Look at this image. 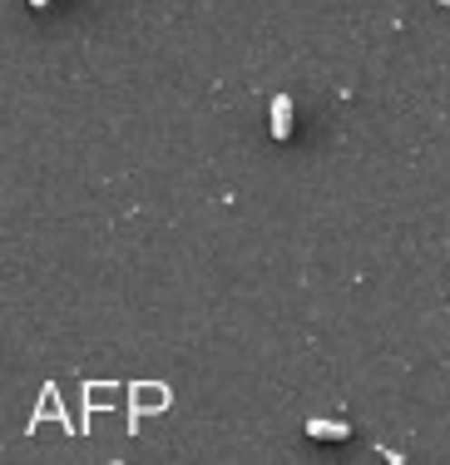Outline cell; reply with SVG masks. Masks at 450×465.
<instances>
[{
	"mask_svg": "<svg viewBox=\"0 0 450 465\" xmlns=\"http://www.w3.org/2000/svg\"><path fill=\"white\" fill-rule=\"evenodd\" d=\"M307 436H317V440H342V436H351V426H347V420H307Z\"/></svg>",
	"mask_w": 450,
	"mask_h": 465,
	"instance_id": "7a4b0ae2",
	"label": "cell"
},
{
	"mask_svg": "<svg viewBox=\"0 0 450 465\" xmlns=\"http://www.w3.org/2000/svg\"><path fill=\"white\" fill-rule=\"evenodd\" d=\"M169 401V391H139L134 386V416H144V411H153V406H163Z\"/></svg>",
	"mask_w": 450,
	"mask_h": 465,
	"instance_id": "3957f363",
	"label": "cell"
},
{
	"mask_svg": "<svg viewBox=\"0 0 450 465\" xmlns=\"http://www.w3.org/2000/svg\"><path fill=\"white\" fill-rule=\"evenodd\" d=\"M30 5H50V0H30Z\"/></svg>",
	"mask_w": 450,
	"mask_h": 465,
	"instance_id": "277c9868",
	"label": "cell"
},
{
	"mask_svg": "<svg viewBox=\"0 0 450 465\" xmlns=\"http://www.w3.org/2000/svg\"><path fill=\"white\" fill-rule=\"evenodd\" d=\"M272 139H292V99L288 94L272 99Z\"/></svg>",
	"mask_w": 450,
	"mask_h": 465,
	"instance_id": "6da1fadb",
	"label": "cell"
}]
</instances>
